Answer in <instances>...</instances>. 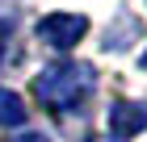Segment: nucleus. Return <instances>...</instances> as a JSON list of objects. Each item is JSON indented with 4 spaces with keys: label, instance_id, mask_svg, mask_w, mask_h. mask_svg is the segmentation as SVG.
<instances>
[{
    "label": "nucleus",
    "instance_id": "nucleus-1",
    "mask_svg": "<svg viewBox=\"0 0 147 142\" xmlns=\"http://www.w3.org/2000/svg\"><path fill=\"white\" fill-rule=\"evenodd\" d=\"M92 88H97V71L92 63H55L46 67L42 75L34 79V96L46 113H71L80 109L84 100L92 96Z\"/></svg>",
    "mask_w": 147,
    "mask_h": 142
},
{
    "label": "nucleus",
    "instance_id": "nucleus-2",
    "mask_svg": "<svg viewBox=\"0 0 147 142\" xmlns=\"http://www.w3.org/2000/svg\"><path fill=\"white\" fill-rule=\"evenodd\" d=\"M84 33H88V17L80 13H51L38 21V38L55 50H71L76 42H84Z\"/></svg>",
    "mask_w": 147,
    "mask_h": 142
},
{
    "label": "nucleus",
    "instance_id": "nucleus-3",
    "mask_svg": "<svg viewBox=\"0 0 147 142\" xmlns=\"http://www.w3.org/2000/svg\"><path fill=\"white\" fill-rule=\"evenodd\" d=\"M147 130V105L139 100H118L109 109V134L113 138H135Z\"/></svg>",
    "mask_w": 147,
    "mask_h": 142
},
{
    "label": "nucleus",
    "instance_id": "nucleus-4",
    "mask_svg": "<svg viewBox=\"0 0 147 142\" xmlns=\"http://www.w3.org/2000/svg\"><path fill=\"white\" fill-rule=\"evenodd\" d=\"M0 125H25V100L9 88H0Z\"/></svg>",
    "mask_w": 147,
    "mask_h": 142
},
{
    "label": "nucleus",
    "instance_id": "nucleus-5",
    "mask_svg": "<svg viewBox=\"0 0 147 142\" xmlns=\"http://www.w3.org/2000/svg\"><path fill=\"white\" fill-rule=\"evenodd\" d=\"M9 142H51L46 134H17V138H9Z\"/></svg>",
    "mask_w": 147,
    "mask_h": 142
},
{
    "label": "nucleus",
    "instance_id": "nucleus-6",
    "mask_svg": "<svg viewBox=\"0 0 147 142\" xmlns=\"http://www.w3.org/2000/svg\"><path fill=\"white\" fill-rule=\"evenodd\" d=\"M0 55H4V25H0Z\"/></svg>",
    "mask_w": 147,
    "mask_h": 142
},
{
    "label": "nucleus",
    "instance_id": "nucleus-7",
    "mask_svg": "<svg viewBox=\"0 0 147 142\" xmlns=\"http://www.w3.org/2000/svg\"><path fill=\"white\" fill-rule=\"evenodd\" d=\"M143 67H147V55H143Z\"/></svg>",
    "mask_w": 147,
    "mask_h": 142
}]
</instances>
